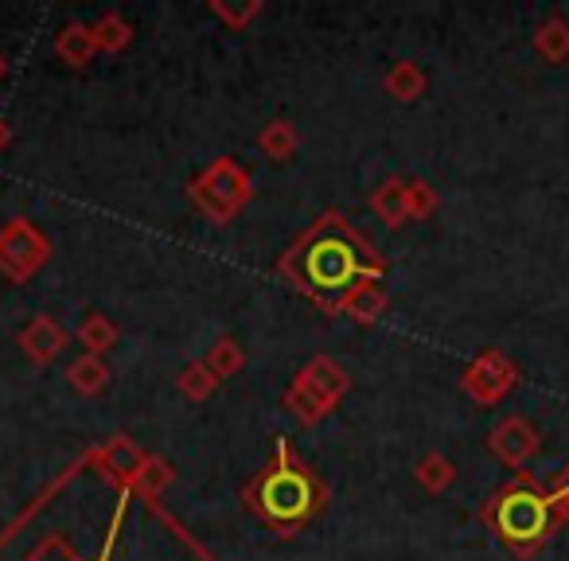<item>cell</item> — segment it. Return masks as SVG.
Returning <instances> with one entry per match:
<instances>
[{
  "mask_svg": "<svg viewBox=\"0 0 569 561\" xmlns=\"http://www.w3.org/2000/svg\"><path fill=\"white\" fill-rule=\"evenodd\" d=\"M488 522L515 553H522V558L542 550L553 538V530H558L550 491H542L535 480H515L511 488L499 491L488 503Z\"/></svg>",
  "mask_w": 569,
  "mask_h": 561,
  "instance_id": "cell-1",
  "label": "cell"
},
{
  "mask_svg": "<svg viewBox=\"0 0 569 561\" xmlns=\"http://www.w3.org/2000/svg\"><path fill=\"white\" fill-rule=\"evenodd\" d=\"M305 277L320 297H343L359 277H363V258H359V246L351 242L340 230H328L317 242L309 246V258H305Z\"/></svg>",
  "mask_w": 569,
  "mask_h": 561,
  "instance_id": "cell-2",
  "label": "cell"
},
{
  "mask_svg": "<svg viewBox=\"0 0 569 561\" xmlns=\"http://www.w3.org/2000/svg\"><path fill=\"white\" fill-rule=\"evenodd\" d=\"M261 507L269 519L277 522H301L312 511V483L305 480L297 468H277L266 483H261Z\"/></svg>",
  "mask_w": 569,
  "mask_h": 561,
  "instance_id": "cell-3",
  "label": "cell"
},
{
  "mask_svg": "<svg viewBox=\"0 0 569 561\" xmlns=\"http://www.w3.org/2000/svg\"><path fill=\"white\" fill-rule=\"evenodd\" d=\"M491 449H496L507 464H522V460L535 457L538 433L522 418H511V421H503V425L496 429V437H491Z\"/></svg>",
  "mask_w": 569,
  "mask_h": 561,
  "instance_id": "cell-4",
  "label": "cell"
},
{
  "mask_svg": "<svg viewBox=\"0 0 569 561\" xmlns=\"http://www.w3.org/2000/svg\"><path fill=\"white\" fill-rule=\"evenodd\" d=\"M538 56H546L550 63H566L569 59V24L561 17H550L535 36Z\"/></svg>",
  "mask_w": 569,
  "mask_h": 561,
  "instance_id": "cell-5",
  "label": "cell"
},
{
  "mask_svg": "<svg viewBox=\"0 0 569 561\" xmlns=\"http://www.w3.org/2000/svg\"><path fill=\"white\" fill-rule=\"evenodd\" d=\"M550 503H553V514H558V522H569V464L561 468L558 480H553Z\"/></svg>",
  "mask_w": 569,
  "mask_h": 561,
  "instance_id": "cell-6",
  "label": "cell"
}]
</instances>
